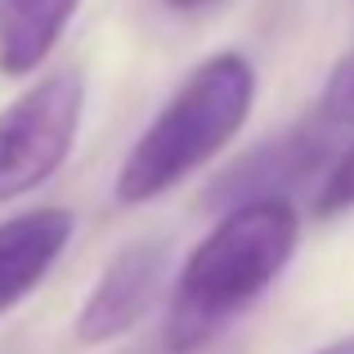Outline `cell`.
Masks as SVG:
<instances>
[{
    "label": "cell",
    "instance_id": "cell-1",
    "mask_svg": "<svg viewBox=\"0 0 354 354\" xmlns=\"http://www.w3.org/2000/svg\"><path fill=\"white\" fill-rule=\"evenodd\" d=\"M301 242V216L287 198L247 202L220 216L198 247L189 251L166 314V350L198 354L229 328L265 287L292 265Z\"/></svg>",
    "mask_w": 354,
    "mask_h": 354
},
{
    "label": "cell",
    "instance_id": "cell-2",
    "mask_svg": "<svg viewBox=\"0 0 354 354\" xmlns=\"http://www.w3.org/2000/svg\"><path fill=\"white\" fill-rule=\"evenodd\" d=\"M256 104V68L242 54L225 50L189 72L162 113L144 126L117 171V202L144 207L184 184L193 171L225 153V144L247 126Z\"/></svg>",
    "mask_w": 354,
    "mask_h": 354
},
{
    "label": "cell",
    "instance_id": "cell-3",
    "mask_svg": "<svg viewBox=\"0 0 354 354\" xmlns=\"http://www.w3.org/2000/svg\"><path fill=\"white\" fill-rule=\"evenodd\" d=\"M81 108L86 77L77 68H59L0 113V202L41 189L68 162L81 130Z\"/></svg>",
    "mask_w": 354,
    "mask_h": 354
},
{
    "label": "cell",
    "instance_id": "cell-4",
    "mask_svg": "<svg viewBox=\"0 0 354 354\" xmlns=\"http://www.w3.org/2000/svg\"><path fill=\"white\" fill-rule=\"evenodd\" d=\"M332 153H337V126H328L319 113H310L278 139H265L251 153H242L207 189L202 202L211 211H234V207H247V202L287 198L305 180H314L332 162Z\"/></svg>",
    "mask_w": 354,
    "mask_h": 354
},
{
    "label": "cell",
    "instance_id": "cell-5",
    "mask_svg": "<svg viewBox=\"0 0 354 354\" xmlns=\"http://www.w3.org/2000/svg\"><path fill=\"white\" fill-rule=\"evenodd\" d=\"M171 278V247L162 238H139L121 247L95 278L90 296L77 310V341L81 346H108V341L135 332L162 301Z\"/></svg>",
    "mask_w": 354,
    "mask_h": 354
},
{
    "label": "cell",
    "instance_id": "cell-6",
    "mask_svg": "<svg viewBox=\"0 0 354 354\" xmlns=\"http://www.w3.org/2000/svg\"><path fill=\"white\" fill-rule=\"evenodd\" d=\"M72 229L77 220L68 207H32L0 220V314L23 305L45 283V274L68 251Z\"/></svg>",
    "mask_w": 354,
    "mask_h": 354
},
{
    "label": "cell",
    "instance_id": "cell-7",
    "mask_svg": "<svg viewBox=\"0 0 354 354\" xmlns=\"http://www.w3.org/2000/svg\"><path fill=\"white\" fill-rule=\"evenodd\" d=\"M81 0H0V72L27 77L54 54Z\"/></svg>",
    "mask_w": 354,
    "mask_h": 354
},
{
    "label": "cell",
    "instance_id": "cell-8",
    "mask_svg": "<svg viewBox=\"0 0 354 354\" xmlns=\"http://www.w3.org/2000/svg\"><path fill=\"white\" fill-rule=\"evenodd\" d=\"M354 211V139L337 153V162L323 171V184L314 193V216L332 220V216H346Z\"/></svg>",
    "mask_w": 354,
    "mask_h": 354
},
{
    "label": "cell",
    "instance_id": "cell-9",
    "mask_svg": "<svg viewBox=\"0 0 354 354\" xmlns=\"http://www.w3.org/2000/svg\"><path fill=\"white\" fill-rule=\"evenodd\" d=\"M319 117L337 130L354 121V50L332 68L328 86H323V99H319Z\"/></svg>",
    "mask_w": 354,
    "mask_h": 354
},
{
    "label": "cell",
    "instance_id": "cell-10",
    "mask_svg": "<svg viewBox=\"0 0 354 354\" xmlns=\"http://www.w3.org/2000/svg\"><path fill=\"white\" fill-rule=\"evenodd\" d=\"M166 9H180V14H202V9H216L225 0H162Z\"/></svg>",
    "mask_w": 354,
    "mask_h": 354
},
{
    "label": "cell",
    "instance_id": "cell-11",
    "mask_svg": "<svg viewBox=\"0 0 354 354\" xmlns=\"http://www.w3.org/2000/svg\"><path fill=\"white\" fill-rule=\"evenodd\" d=\"M319 354H354V337H341V341H332V346H323Z\"/></svg>",
    "mask_w": 354,
    "mask_h": 354
}]
</instances>
